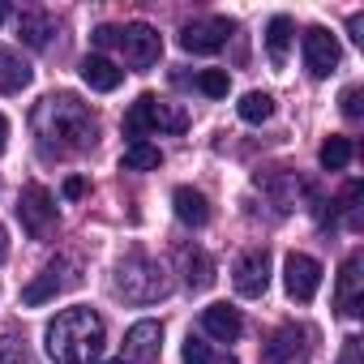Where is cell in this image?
Here are the masks:
<instances>
[{
    "label": "cell",
    "instance_id": "obj_1",
    "mask_svg": "<svg viewBox=\"0 0 364 364\" xmlns=\"http://www.w3.org/2000/svg\"><path fill=\"white\" fill-rule=\"evenodd\" d=\"M31 124H35V137H39L43 154H82L99 141V120L73 95H48L35 107Z\"/></svg>",
    "mask_w": 364,
    "mask_h": 364
},
{
    "label": "cell",
    "instance_id": "obj_35",
    "mask_svg": "<svg viewBox=\"0 0 364 364\" xmlns=\"http://www.w3.org/2000/svg\"><path fill=\"white\" fill-rule=\"evenodd\" d=\"M5 18H9V5H0V22H5Z\"/></svg>",
    "mask_w": 364,
    "mask_h": 364
},
{
    "label": "cell",
    "instance_id": "obj_32",
    "mask_svg": "<svg viewBox=\"0 0 364 364\" xmlns=\"http://www.w3.org/2000/svg\"><path fill=\"white\" fill-rule=\"evenodd\" d=\"M347 31H351V39H355V43H364V18H360V14H351Z\"/></svg>",
    "mask_w": 364,
    "mask_h": 364
},
{
    "label": "cell",
    "instance_id": "obj_21",
    "mask_svg": "<svg viewBox=\"0 0 364 364\" xmlns=\"http://www.w3.org/2000/svg\"><path fill=\"white\" fill-rule=\"evenodd\" d=\"M18 35H22L26 48H48V39H52V18H48V14H22V18H18Z\"/></svg>",
    "mask_w": 364,
    "mask_h": 364
},
{
    "label": "cell",
    "instance_id": "obj_23",
    "mask_svg": "<svg viewBox=\"0 0 364 364\" xmlns=\"http://www.w3.org/2000/svg\"><path fill=\"white\" fill-rule=\"evenodd\" d=\"M159 163H163V154H159V146H150V141H133V146L124 150V159H120L124 171H150V167H159Z\"/></svg>",
    "mask_w": 364,
    "mask_h": 364
},
{
    "label": "cell",
    "instance_id": "obj_25",
    "mask_svg": "<svg viewBox=\"0 0 364 364\" xmlns=\"http://www.w3.org/2000/svg\"><path fill=\"white\" fill-rule=\"evenodd\" d=\"M351 163V141L347 137H330L326 146H321V167L326 171H343Z\"/></svg>",
    "mask_w": 364,
    "mask_h": 364
},
{
    "label": "cell",
    "instance_id": "obj_30",
    "mask_svg": "<svg viewBox=\"0 0 364 364\" xmlns=\"http://www.w3.org/2000/svg\"><path fill=\"white\" fill-rule=\"evenodd\" d=\"M338 364H360V338H347V347H343V360Z\"/></svg>",
    "mask_w": 364,
    "mask_h": 364
},
{
    "label": "cell",
    "instance_id": "obj_13",
    "mask_svg": "<svg viewBox=\"0 0 364 364\" xmlns=\"http://www.w3.org/2000/svg\"><path fill=\"white\" fill-rule=\"evenodd\" d=\"M304 338H309L304 330L283 326V330H274V334H270V343H266L262 360H266V364H296V360L309 351V343H304Z\"/></svg>",
    "mask_w": 364,
    "mask_h": 364
},
{
    "label": "cell",
    "instance_id": "obj_8",
    "mask_svg": "<svg viewBox=\"0 0 364 364\" xmlns=\"http://www.w3.org/2000/svg\"><path fill=\"white\" fill-rule=\"evenodd\" d=\"M232 283H236V291H240L245 300L266 296V287H270V253H266V249L240 253L236 266H232Z\"/></svg>",
    "mask_w": 364,
    "mask_h": 364
},
{
    "label": "cell",
    "instance_id": "obj_3",
    "mask_svg": "<svg viewBox=\"0 0 364 364\" xmlns=\"http://www.w3.org/2000/svg\"><path fill=\"white\" fill-rule=\"evenodd\" d=\"M116 296H124L129 304H154L167 296V274L163 266H154L150 257H124L116 270Z\"/></svg>",
    "mask_w": 364,
    "mask_h": 364
},
{
    "label": "cell",
    "instance_id": "obj_2",
    "mask_svg": "<svg viewBox=\"0 0 364 364\" xmlns=\"http://www.w3.org/2000/svg\"><path fill=\"white\" fill-rule=\"evenodd\" d=\"M103 338H107L103 317H99L95 309H86V304L56 313V321H52L48 334H43L48 355H52L56 364H90V360H99Z\"/></svg>",
    "mask_w": 364,
    "mask_h": 364
},
{
    "label": "cell",
    "instance_id": "obj_20",
    "mask_svg": "<svg viewBox=\"0 0 364 364\" xmlns=\"http://www.w3.org/2000/svg\"><path fill=\"white\" fill-rule=\"evenodd\" d=\"M291 35H296V26H291V18H270V26H266V52H270V60L274 65H283L287 60V48H291Z\"/></svg>",
    "mask_w": 364,
    "mask_h": 364
},
{
    "label": "cell",
    "instance_id": "obj_17",
    "mask_svg": "<svg viewBox=\"0 0 364 364\" xmlns=\"http://www.w3.org/2000/svg\"><path fill=\"white\" fill-rule=\"evenodd\" d=\"M176 262H180V274H185V287L189 291H206L215 283V262L202 249H180Z\"/></svg>",
    "mask_w": 364,
    "mask_h": 364
},
{
    "label": "cell",
    "instance_id": "obj_36",
    "mask_svg": "<svg viewBox=\"0 0 364 364\" xmlns=\"http://www.w3.org/2000/svg\"><path fill=\"white\" fill-rule=\"evenodd\" d=\"M116 364H120V360H116Z\"/></svg>",
    "mask_w": 364,
    "mask_h": 364
},
{
    "label": "cell",
    "instance_id": "obj_10",
    "mask_svg": "<svg viewBox=\"0 0 364 364\" xmlns=\"http://www.w3.org/2000/svg\"><path fill=\"white\" fill-rule=\"evenodd\" d=\"M228 39H232V22L228 18H198V22H189L185 31H180V48L193 52V56L219 52Z\"/></svg>",
    "mask_w": 364,
    "mask_h": 364
},
{
    "label": "cell",
    "instance_id": "obj_14",
    "mask_svg": "<svg viewBox=\"0 0 364 364\" xmlns=\"http://www.w3.org/2000/svg\"><path fill=\"white\" fill-rule=\"evenodd\" d=\"M360 253H351L347 262H343V274H338V309L347 313V317H360L364 313V291H360Z\"/></svg>",
    "mask_w": 364,
    "mask_h": 364
},
{
    "label": "cell",
    "instance_id": "obj_28",
    "mask_svg": "<svg viewBox=\"0 0 364 364\" xmlns=\"http://www.w3.org/2000/svg\"><path fill=\"white\" fill-rule=\"evenodd\" d=\"M343 116H347V120H360V116H364V103H360V90H355V86L343 90Z\"/></svg>",
    "mask_w": 364,
    "mask_h": 364
},
{
    "label": "cell",
    "instance_id": "obj_19",
    "mask_svg": "<svg viewBox=\"0 0 364 364\" xmlns=\"http://www.w3.org/2000/svg\"><path fill=\"white\" fill-rule=\"evenodd\" d=\"M26 86H31V65H26L18 52L0 48V95H18V90H26Z\"/></svg>",
    "mask_w": 364,
    "mask_h": 364
},
{
    "label": "cell",
    "instance_id": "obj_33",
    "mask_svg": "<svg viewBox=\"0 0 364 364\" xmlns=\"http://www.w3.org/2000/svg\"><path fill=\"white\" fill-rule=\"evenodd\" d=\"M5 141H9V120L0 116V154H5Z\"/></svg>",
    "mask_w": 364,
    "mask_h": 364
},
{
    "label": "cell",
    "instance_id": "obj_24",
    "mask_svg": "<svg viewBox=\"0 0 364 364\" xmlns=\"http://www.w3.org/2000/svg\"><path fill=\"white\" fill-rule=\"evenodd\" d=\"M180 355H185V364H236V355H219V351H210V343H202L198 334H189L185 338V351H180Z\"/></svg>",
    "mask_w": 364,
    "mask_h": 364
},
{
    "label": "cell",
    "instance_id": "obj_34",
    "mask_svg": "<svg viewBox=\"0 0 364 364\" xmlns=\"http://www.w3.org/2000/svg\"><path fill=\"white\" fill-rule=\"evenodd\" d=\"M9 257V236H5V228H0V262Z\"/></svg>",
    "mask_w": 364,
    "mask_h": 364
},
{
    "label": "cell",
    "instance_id": "obj_11",
    "mask_svg": "<svg viewBox=\"0 0 364 364\" xmlns=\"http://www.w3.org/2000/svg\"><path fill=\"white\" fill-rule=\"evenodd\" d=\"M283 283H287V296H291V300L309 304V300L317 296V287H321V266H317V257L291 253V257L283 262Z\"/></svg>",
    "mask_w": 364,
    "mask_h": 364
},
{
    "label": "cell",
    "instance_id": "obj_4",
    "mask_svg": "<svg viewBox=\"0 0 364 364\" xmlns=\"http://www.w3.org/2000/svg\"><path fill=\"white\" fill-rule=\"evenodd\" d=\"M150 129H171V133H180V129H185V112L167 107V103L154 99V95H141V99L129 107V116H124V133H129L133 141H141V133H150Z\"/></svg>",
    "mask_w": 364,
    "mask_h": 364
},
{
    "label": "cell",
    "instance_id": "obj_9",
    "mask_svg": "<svg viewBox=\"0 0 364 364\" xmlns=\"http://www.w3.org/2000/svg\"><path fill=\"white\" fill-rule=\"evenodd\" d=\"M159 351H163V326L137 321V326H129V334L120 343V364H159Z\"/></svg>",
    "mask_w": 364,
    "mask_h": 364
},
{
    "label": "cell",
    "instance_id": "obj_15",
    "mask_svg": "<svg viewBox=\"0 0 364 364\" xmlns=\"http://www.w3.org/2000/svg\"><path fill=\"white\" fill-rule=\"evenodd\" d=\"M202 330L219 343H236L245 334V321L232 304H210V309H202Z\"/></svg>",
    "mask_w": 364,
    "mask_h": 364
},
{
    "label": "cell",
    "instance_id": "obj_6",
    "mask_svg": "<svg viewBox=\"0 0 364 364\" xmlns=\"http://www.w3.org/2000/svg\"><path fill=\"white\" fill-rule=\"evenodd\" d=\"M69 287H77V266L69 262V257H56L52 266H43L26 287H22V304H48V300H56L60 291H69Z\"/></svg>",
    "mask_w": 364,
    "mask_h": 364
},
{
    "label": "cell",
    "instance_id": "obj_29",
    "mask_svg": "<svg viewBox=\"0 0 364 364\" xmlns=\"http://www.w3.org/2000/svg\"><path fill=\"white\" fill-rule=\"evenodd\" d=\"M116 35H120L116 26H99L95 31V48H116Z\"/></svg>",
    "mask_w": 364,
    "mask_h": 364
},
{
    "label": "cell",
    "instance_id": "obj_26",
    "mask_svg": "<svg viewBox=\"0 0 364 364\" xmlns=\"http://www.w3.org/2000/svg\"><path fill=\"white\" fill-rule=\"evenodd\" d=\"M228 86H232V82H228V73H223V69H206V73L198 77V90H202V95H210V99H223V95H228Z\"/></svg>",
    "mask_w": 364,
    "mask_h": 364
},
{
    "label": "cell",
    "instance_id": "obj_5",
    "mask_svg": "<svg viewBox=\"0 0 364 364\" xmlns=\"http://www.w3.org/2000/svg\"><path fill=\"white\" fill-rule=\"evenodd\" d=\"M18 219H22V228H26L31 240H48L52 228H56V202H52V193L43 185H26L18 193Z\"/></svg>",
    "mask_w": 364,
    "mask_h": 364
},
{
    "label": "cell",
    "instance_id": "obj_12",
    "mask_svg": "<svg viewBox=\"0 0 364 364\" xmlns=\"http://www.w3.org/2000/svg\"><path fill=\"white\" fill-rule=\"evenodd\" d=\"M334 65H338V39L330 31H321V26L304 31V69L313 77H330Z\"/></svg>",
    "mask_w": 364,
    "mask_h": 364
},
{
    "label": "cell",
    "instance_id": "obj_22",
    "mask_svg": "<svg viewBox=\"0 0 364 364\" xmlns=\"http://www.w3.org/2000/svg\"><path fill=\"white\" fill-rule=\"evenodd\" d=\"M236 112H240L245 124H266V120L274 116V99H270L266 90H249V95L236 103Z\"/></svg>",
    "mask_w": 364,
    "mask_h": 364
},
{
    "label": "cell",
    "instance_id": "obj_18",
    "mask_svg": "<svg viewBox=\"0 0 364 364\" xmlns=\"http://www.w3.org/2000/svg\"><path fill=\"white\" fill-rule=\"evenodd\" d=\"M82 82H86L90 90H99V95H112V90L124 82V69H116L107 56H86V60H82Z\"/></svg>",
    "mask_w": 364,
    "mask_h": 364
},
{
    "label": "cell",
    "instance_id": "obj_27",
    "mask_svg": "<svg viewBox=\"0 0 364 364\" xmlns=\"http://www.w3.org/2000/svg\"><path fill=\"white\" fill-rule=\"evenodd\" d=\"M0 364H35V360L18 338H0Z\"/></svg>",
    "mask_w": 364,
    "mask_h": 364
},
{
    "label": "cell",
    "instance_id": "obj_31",
    "mask_svg": "<svg viewBox=\"0 0 364 364\" xmlns=\"http://www.w3.org/2000/svg\"><path fill=\"white\" fill-rule=\"evenodd\" d=\"M82 193H86V180L82 176H69L65 180V198H82Z\"/></svg>",
    "mask_w": 364,
    "mask_h": 364
},
{
    "label": "cell",
    "instance_id": "obj_16",
    "mask_svg": "<svg viewBox=\"0 0 364 364\" xmlns=\"http://www.w3.org/2000/svg\"><path fill=\"white\" fill-rule=\"evenodd\" d=\"M171 206H176V219L185 223V228H206V223H210V202H206V193H198V189H189V185H180V189L171 193Z\"/></svg>",
    "mask_w": 364,
    "mask_h": 364
},
{
    "label": "cell",
    "instance_id": "obj_7",
    "mask_svg": "<svg viewBox=\"0 0 364 364\" xmlns=\"http://www.w3.org/2000/svg\"><path fill=\"white\" fill-rule=\"evenodd\" d=\"M116 48L124 52V65H129V69H150V65L163 56V39H159V31L146 26V22H129V26L116 35Z\"/></svg>",
    "mask_w": 364,
    "mask_h": 364
}]
</instances>
